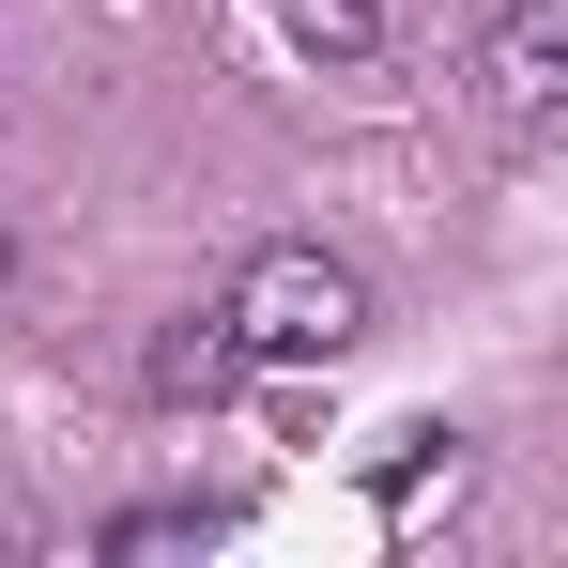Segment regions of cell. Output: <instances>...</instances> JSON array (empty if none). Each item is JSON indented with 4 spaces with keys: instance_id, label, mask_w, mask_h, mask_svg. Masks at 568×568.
Returning <instances> with one entry per match:
<instances>
[{
    "instance_id": "cell-1",
    "label": "cell",
    "mask_w": 568,
    "mask_h": 568,
    "mask_svg": "<svg viewBox=\"0 0 568 568\" xmlns=\"http://www.w3.org/2000/svg\"><path fill=\"white\" fill-rule=\"evenodd\" d=\"M231 354L246 369H307V354H354V323H369V277L338 262V246H262L246 277H231Z\"/></svg>"
},
{
    "instance_id": "cell-2",
    "label": "cell",
    "mask_w": 568,
    "mask_h": 568,
    "mask_svg": "<svg viewBox=\"0 0 568 568\" xmlns=\"http://www.w3.org/2000/svg\"><path fill=\"white\" fill-rule=\"evenodd\" d=\"M476 108H491L507 139H554L568 123V0H491V31H476Z\"/></svg>"
},
{
    "instance_id": "cell-3",
    "label": "cell",
    "mask_w": 568,
    "mask_h": 568,
    "mask_svg": "<svg viewBox=\"0 0 568 568\" xmlns=\"http://www.w3.org/2000/svg\"><path fill=\"white\" fill-rule=\"evenodd\" d=\"M231 369H246V354H231V323H185V338H154V399H215Z\"/></svg>"
},
{
    "instance_id": "cell-4",
    "label": "cell",
    "mask_w": 568,
    "mask_h": 568,
    "mask_svg": "<svg viewBox=\"0 0 568 568\" xmlns=\"http://www.w3.org/2000/svg\"><path fill=\"white\" fill-rule=\"evenodd\" d=\"M292 16V47H323V62H369L384 47V0H277Z\"/></svg>"
}]
</instances>
